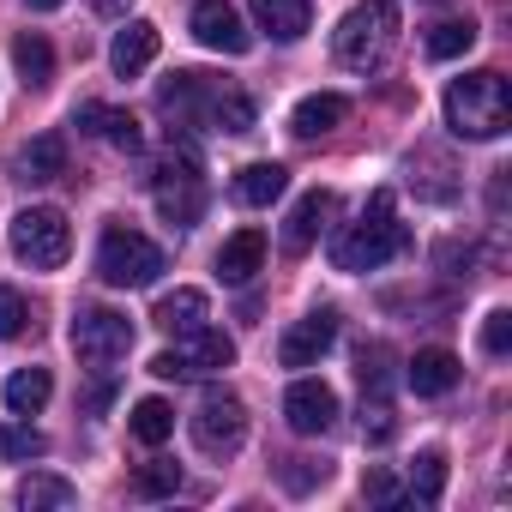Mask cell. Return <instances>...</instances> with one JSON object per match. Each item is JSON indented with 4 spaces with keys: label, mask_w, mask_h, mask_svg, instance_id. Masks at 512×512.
<instances>
[{
    "label": "cell",
    "mask_w": 512,
    "mask_h": 512,
    "mask_svg": "<svg viewBox=\"0 0 512 512\" xmlns=\"http://www.w3.org/2000/svg\"><path fill=\"white\" fill-rule=\"evenodd\" d=\"M404 247H410V229L398 223V205H392V193L380 187V193L368 199V211L332 235V266H338V272H380L386 260H398Z\"/></svg>",
    "instance_id": "1"
},
{
    "label": "cell",
    "mask_w": 512,
    "mask_h": 512,
    "mask_svg": "<svg viewBox=\"0 0 512 512\" xmlns=\"http://www.w3.org/2000/svg\"><path fill=\"white\" fill-rule=\"evenodd\" d=\"M446 127L458 133V139H500L506 127H512V91H506V79L500 73H464V79H452L446 85Z\"/></svg>",
    "instance_id": "2"
},
{
    "label": "cell",
    "mask_w": 512,
    "mask_h": 512,
    "mask_svg": "<svg viewBox=\"0 0 512 512\" xmlns=\"http://www.w3.org/2000/svg\"><path fill=\"white\" fill-rule=\"evenodd\" d=\"M398 43V0H356L332 31V55L350 73H374Z\"/></svg>",
    "instance_id": "3"
},
{
    "label": "cell",
    "mask_w": 512,
    "mask_h": 512,
    "mask_svg": "<svg viewBox=\"0 0 512 512\" xmlns=\"http://www.w3.org/2000/svg\"><path fill=\"white\" fill-rule=\"evenodd\" d=\"M163 266H169L163 247H157L151 235L127 229V223H109L103 241H97V278H103L109 290H145V284L163 278Z\"/></svg>",
    "instance_id": "4"
},
{
    "label": "cell",
    "mask_w": 512,
    "mask_h": 512,
    "mask_svg": "<svg viewBox=\"0 0 512 512\" xmlns=\"http://www.w3.org/2000/svg\"><path fill=\"white\" fill-rule=\"evenodd\" d=\"M13 253L31 272H55V266H67V253H73V223L55 205H25L13 217Z\"/></svg>",
    "instance_id": "5"
},
{
    "label": "cell",
    "mask_w": 512,
    "mask_h": 512,
    "mask_svg": "<svg viewBox=\"0 0 512 512\" xmlns=\"http://www.w3.org/2000/svg\"><path fill=\"white\" fill-rule=\"evenodd\" d=\"M187 434L205 458H235L241 440H247V404L235 392H205L199 410L187 416Z\"/></svg>",
    "instance_id": "6"
},
{
    "label": "cell",
    "mask_w": 512,
    "mask_h": 512,
    "mask_svg": "<svg viewBox=\"0 0 512 512\" xmlns=\"http://www.w3.org/2000/svg\"><path fill=\"white\" fill-rule=\"evenodd\" d=\"M73 350H79V362L109 368L133 350V320L115 314V308H79L73 314Z\"/></svg>",
    "instance_id": "7"
},
{
    "label": "cell",
    "mask_w": 512,
    "mask_h": 512,
    "mask_svg": "<svg viewBox=\"0 0 512 512\" xmlns=\"http://www.w3.org/2000/svg\"><path fill=\"white\" fill-rule=\"evenodd\" d=\"M157 211H163V223H175V229L199 223V211H205V181H199V157H193V151H175V157L163 163Z\"/></svg>",
    "instance_id": "8"
},
{
    "label": "cell",
    "mask_w": 512,
    "mask_h": 512,
    "mask_svg": "<svg viewBox=\"0 0 512 512\" xmlns=\"http://www.w3.org/2000/svg\"><path fill=\"white\" fill-rule=\"evenodd\" d=\"M187 25H193L199 49H211V55H247L253 49V31L241 25V13L229 7V0H199Z\"/></svg>",
    "instance_id": "9"
},
{
    "label": "cell",
    "mask_w": 512,
    "mask_h": 512,
    "mask_svg": "<svg viewBox=\"0 0 512 512\" xmlns=\"http://www.w3.org/2000/svg\"><path fill=\"white\" fill-rule=\"evenodd\" d=\"M332 344H338V314H332V308H314L308 320H296V326L278 338V362H284V368H314Z\"/></svg>",
    "instance_id": "10"
},
{
    "label": "cell",
    "mask_w": 512,
    "mask_h": 512,
    "mask_svg": "<svg viewBox=\"0 0 512 512\" xmlns=\"http://www.w3.org/2000/svg\"><path fill=\"white\" fill-rule=\"evenodd\" d=\"M284 422L296 434H332L338 428V392L326 380H296L284 392Z\"/></svg>",
    "instance_id": "11"
},
{
    "label": "cell",
    "mask_w": 512,
    "mask_h": 512,
    "mask_svg": "<svg viewBox=\"0 0 512 512\" xmlns=\"http://www.w3.org/2000/svg\"><path fill=\"white\" fill-rule=\"evenodd\" d=\"M217 91H223V85H211L205 73H169V79L157 85V109H163L169 121H205V109H211Z\"/></svg>",
    "instance_id": "12"
},
{
    "label": "cell",
    "mask_w": 512,
    "mask_h": 512,
    "mask_svg": "<svg viewBox=\"0 0 512 512\" xmlns=\"http://www.w3.org/2000/svg\"><path fill=\"white\" fill-rule=\"evenodd\" d=\"M73 127L91 133V139H103V145H115V151H139L145 145V127L127 109H109V103H79L73 109Z\"/></svg>",
    "instance_id": "13"
},
{
    "label": "cell",
    "mask_w": 512,
    "mask_h": 512,
    "mask_svg": "<svg viewBox=\"0 0 512 512\" xmlns=\"http://www.w3.org/2000/svg\"><path fill=\"white\" fill-rule=\"evenodd\" d=\"M175 356H181V374H187V380H193V374H223V368L235 362V338L217 332V326H193V332H181Z\"/></svg>",
    "instance_id": "14"
},
{
    "label": "cell",
    "mask_w": 512,
    "mask_h": 512,
    "mask_svg": "<svg viewBox=\"0 0 512 512\" xmlns=\"http://www.w3.org/2000/svg\"><path fill=\"white\" fill-rule=\"evenodd\" d=\"M157 49H163V31H157L151 19H133L127 31H115V43H109V67H115L121 79H139V73L157 61Z\"/></svg>",
    "instance_id": "15"
},
{
    "label": "cell",
    "mask_w": 512,
    "mask_h": 512,
    "mask_svg": "<svg viewBox=\"0 0 512 512\" xmlns=\"http://www.w3.org/2000/svg\"><path fill=\"white\" fill-rule=\"evenodd\" d=\"M260 266H266V235H260V229H235V235L217 247V278L235 284V290L260 278Z\"/></svg>",
    "instance_id": "16"
},
{
    "label": "cell",
    "mask_w": 512,
    "mask_h": 512,
    "mask_svg": "<svg viewBox=\"0 0 512 512\" xmlns=\"http://www.w3.org/2000/svg\"><path fill=\"white\" fill-rule=\"evenodd\" d=\"M458 356L452 350H416L410 362H404V386L416 392V398H446L452 386H458Z\"/></svg>",
    "instance_id": "17"
},
{
    "label": "cell",
    "mask_w": 512,
    "mask_h": 512,
    "mask_svg": "<svg viewBox=\"0 0 512 512\" xmlns=\"http://www.w3.org/2000/svg\"><path fill=\"white\" fill-rule=\"evenodd\" d=\"M247 7L260 19V31L278 37V43H302L308 25H314V0H247Z\"/></svg>",
    "instance_id": "18"
},
{
    "label": "cell",
    "mask_w": 512,
    "mask_h": 512,
    "mask_svg": "<svg viewBox=\"0 0 512 512\" xmlns=\"http://www.w3.org/2000/svg\"><path fill=\"white\" fill-rule=\"evenodd\" d=\"M326 211H332V193H326V187L302 193V199H296V211L284 217V253H308V247L320 241V223H326Z\"/></svg>",
    "instance_id": "19"
},
{
    "label": "cell",
    "mask_w": 512,
    "mask_h": 512,
    "mask_svg": "<svg viewBox=\"0 0 512 512\" xmlns=\"http://www.w3.org/2000/svg\"><path fill=\"white\" fill-rule=\"evenodd\" d=\"M344 115H350V97H338V91H314V97L296 103L290 133H296V139H320V133H332Z\"/></svg>",
    "instance_id": "20"
},
{
    "label": "cell",
    "mask_w": 512,
    "mask_h": 512,
    "mask_svg": "<svg viewBox=\"0 0 512 512\" xmlns=\"http://www.w3.org/2000/svg\"><path fill=\"white\" fill-rule=\"evenodd\" d=\"M205 314H211V302H205V290H169V296H157V308H151V320L163 326V332H193V326H205Z\"/></svg>",
    "instance_id": "21"
},
{
    "label": "cell",
    "mask_w": 512,
    "mask_h": 512,
    "mask_svg": "<svg viewBox=\"0 0 512 512\" xmlns=\"http://www.w3.org/2000/svg\"><path fill=\"white\" fill-rule=\"evenodd\" d=\"M49 392H55L49 368H19V374H7V386H0V398H7L13 416H37L49 404Z\"/></svg>",
    "instance_id": "22"
},
{
    "label": "cell",
    "mask_w": 512,
    "mask_h": 512,
    "mask_svg": "<svg viewBox=\"0 0 512 512\" xmlns=\"http://www.w3.org/2000/svg\"><path fill=\"white\" fill-rule=\"evenodd\" d=\"M284 187H290V169L284 163H247L235 175V199L241 205H272V199H284Z\"/></svg>",
    "instance_id": "23"
},
{
    "label": "cell",
    "mask_w": 512,
    "mask_h": 512,
    "mask_svg": "<svg viewBox=\"0 0 512 512\" xmlns=\"http://www.w3.org/2000/svg\"><path fill=\"white\" fill-rule=\"evenodd\" d=\"M19 169H25V181H61V175H67V139H61V133H37V139L25 145Z\"/></svg>",
    "instance_id": "24"
},
{
    "label": "cell",
    "mask_w": 512,
    "mask_h": 512,
    "mask_svg": "<svg viewBox=\"0 0 512 512\" xmlns=\"http://www.w3.org/2000/svg\"><path fill=\"white\" fill-rule=\"evenodd\" d=\"M13 61H19V79H25L31 91H43V85L55 79V49H49V37H37V31H25V37L13 43Z\"/></svg>",
    "instance_id": "25"
},
{
    "label": "cell",
    "mask_w": 512,
    "mask_h": 512,
    "mask_svg": "<svg viewBox=\"0 0 512 512\" xmlns=\"http://www.w3.org/2000/svg\"><path fill=\"white\" fill-rule=\"evenodd\" d=\"M73 500H79V488H73L67 476L31 470V476L19 482V506H25V512H43V506H73Z\"/></svg>",
    "instance_id": "26"
},
{
    "label": "cell",
    "mask_w": 512,
    "mask_h": 512,
    "mask_svg": "<svg viewBox=\"0 0 512 512\" xmlns=\"http://www.w3.org/2000/svg\"><path fill=\"white\" fill-rule=\"evenodd\" d=\"M205 121L217 133H253V97L247 91H217L211 109H205Z\"/></svg>",
    "instance_id": "27"
},
{
    "label": "cell",
    "mask_w": 512,
    "mask_h": 512,
    "mask_svg": "<svg viewBox=\"0 0 512 512\" xmlns=\"http://www.w3.org/2000/svg\"><path fill=\"white\" fill-rule=\"evenodd\" d=\"M133 500H169L175 488H181V464H169V458H151V464H139L133 470Z\"/></svg>",
    "instance_id": "28"
},
{
    "label": "cell",
    "mask_w": 512,
    "mask_h": 512,
    "mask_svg": "<svg viewBox=\"0 0 512 512\" xmlns=\"http://www.w3.org/2000/svg\"><path fill=\"white\" fill-rule=\"evenodd\" d=\"M440 494H446V452H422L416 458V470H410V500L416 506H440Z\"/></svg>",
    "instance_id": "29"
},
{
    "label": "cell",
    "mask_w": 512,
    "mask_h": 512,
    "mask_svg": "<svg viewBox=\"0 0 512 512\" xmlns=\"http://www.w3.org/2000/svg\"><path fill=\"white\" fill-rule=\"evenodd\" d=\"M476 49V25L470 19H440L434 31H428V55L434 61H458V55H470Z\"/></svg>",
    "instance_id": "30"
},
{
    "label": "cell",
    "mask_w": 512,
    "mask_h": 512,
    "mask_svg": "<svg viewBox=\"0 0 512 512\" xmlns=\"http://www.w3.org/2000/svg\"><path fill=\"white\" fill-rule=\"evenodd\" d=\"M133 434H139L145 446H163V440L175 434V410H169V398H139V404H133Z\"/></svg>",
    "instance_id": "31"
},
{
    "label": "cell",
    "mask_w": 512,
    "mask_h": 512,
    "mask_svg": "<svg viewBox=\"0 0 512 512\" xmlns=\"http://www.w3.org/2000/svg\"><path fill=\"white\" fill-rule=\"evenodd\" d=\"M392 434H398L392 398H386V392H362V440H368V446H386Z\"/></svg>",
    "instance_id": "32"
},
{
    "label": "cell",
    "mask_w": 512,
    "mask_h": 512,
    "mask_svg": "<svg viewBox=\"0 0 512 512\" xmlns=\"http://www.w3.org/2000/svg\"><path fill=\"white\" fill-rule=\"evenodd\" d=\"M0 452H7V458H43V452H49V440H43L37 428L13 422V428H0Z\"/></svg>",
    "instance_id": "33"
},
{
    "label": "cell",
    "mask_w": 512,
    "mask_h": 512,
    "mask_svg": "<svg viewBox=\"0 0 512 512\" xmlns=\"http://www.w3.org/2000/svg\"><path fill=\"white\" fill-rule=\"evenodd\" d=\"M25 326H31L25 296H19L13 284H0V338H25Z\"/></svg>",
    "instance_id": "34"
},
{
    "label": "cell",
    "mask_w": 512,
    "mask_h": 512,
    "mask_svg": "<svg viewBox=\"0 0 512 512\" xmlns=\"http://www.w3.org/2000/svg\"><path fill=\"white\" fill-rule=\"evenodd\" d=\"M362 500H368V506H404L410 494H404V488H398L380 464H374V470H362Z\"/></svg>",
    "instance_id": "35"
},
{
    "label": "cell",
    "mask_w": 512,
    "mask_h": 512,
    "mask_svg": "<svg viewBox=\"0 0 512 512\" xmlns=\"http://www.w3.org/2000/svg\"><path fill=\"white\" fill-rule=\"evenodd\" d=\"M482 350H488V356H506V350H512V314H506V308H494V314L482 320Z\"/></svg>",
    "instance_id": "36"
},
{
    "label": "cell",
    "mask_w": 512,
    "mask_h": 512,
    "mask_svg": "<svg viewBox=\"0 0 512 512\" xmlns=\"http://www.w3.org/2000/svg\"><path fill=\"white\" fill-rule=\"evenodd\" d=\"M151 374H157V380H187V374H181V356H175V350L151 356Z\"/></svg>",
    "instance_id": "37"
},
{
    "label": "cell",
    "mask_w": 512,
    "mask_h": 512,
    "mask_svg": "<svg viewBox=\"0 0 512 512\" xmlns=\"http://www.w3.org/2000/svg\"><path fill=\"white\" fill-rule=\"evenodd\" d=\"M109 398H115V380H97V386H91V392H85V410H103V404H109Z\"/></svg>",
    "instance_id": "38"
},
{
    "label": "cell",
    "mask_w": 512,
    "mask_h": 512,
    "mask_svg": "<svg viewBox=\"0 0 512 512\" xmlns=\"http://www.w3.org/2000/svg\"><path fill=\"white\" fill-rule=\"evenodd\" d=\"M133 7V0H91V13H103V19H121Z\"/></svg>",
    "instance_id": "39"
},
{
    "label": "cell",
    "mask_w": 512,
    "mask_h": 512,
    "mask_svg": "<svg viewBox=\"0 0 512 512\" xmlns=\"http://www.w3.org/2000/svg\"><path fill=\"white\" fill-rule=\"evenodd\" d=\"M31 7H37V13H55V7H61V0H31Z\"/></svg>",
    "instance_id": "40"
},
{
    "label": "cell",
    "mask_w": 512,
    "mask_h": 512,
    "mask_svg": "<svg viewBox=\"0 0 512 512\" xmlns=\"http://www.w3.org/2000/svg\"><path fill=\"white\" fill-rule=\"evenodd\" d=\"M434 7H452V0H434Z\"/></svg>",
    "instance_id": "41"
}]
</instances>
